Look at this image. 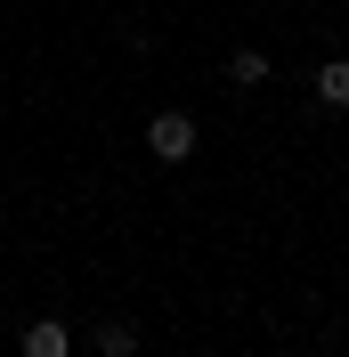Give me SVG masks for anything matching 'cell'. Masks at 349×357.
I'll use <instances>...</instances> for the list:
<instances>
[{
  "label": "cell",
  "mask_w": 349,
  "mask_h": 357,
  "mask_svg": "<svg viewBox=\"0 0 349 357\" xmlns=\"http://www.w3.org/2000/svg\"><path fill=\"white\" fill-rule=\"evenodd\" d=\"M195 146H203V130H195V114H187V106H163V114L147 122V155L163 162V171L195 162Z\"/></svg>",
  "instance_id": "obj_1"
},
{
  "label": "cell",
  "mask_w": 349,
  "mask_h": 357,
  "mask_svg": "<svg viewBox=\"0 0 349 357\" xmlns=\"http://www.w3.org/2000/svg\"><path fill=\"white\" fill-rule=\"evenodd\" d=\"M147 349V333H138L131 317H98L89 325V357H138Z\"/></svg>",
  "instance_id": "obj_2"
},
{
  "label": "cell",
  "mask_w": 349,
  "mask_h": 357,
  "mask_svg": "<svg viewBox=\"0 0 349 357\" xmlns=\"http://www.w3.org/2000/svg\"><path fill=\"white\" fill-rule=\"evenodd\" d=\"M309 98L325 114H349V57H325V66L309 73Z\"/></svg>",
  "instance_id": "obj_3"
},
{
  "label": "cell",
  "mask_w": 349,
  "mask_h": 357,
  "mask_svg": "<svg viewBox=\"0 0 349 357\" xmlns=\"http://www.w3.org/2000/svg\"><path fill=\"white\" fill-rule=\"evenodd\" d=\"M24 357H73L66 317H33V325H24Z\"/></svg>",
  "instance_id": "obj_4"
},
{
  "label": "cell",
  "mask_w": 349,
  "mask_h": 357,
  "mask_svg": "<svg viewBox=\"0 0 349 357\" xmlns=\"http://www.w3.org/2000/svg\"><path fill=\"white\" fill-rule=\"evenodd\" d=\"M268 73H276V66H268V49H228V66H219V82H228V89H260Z\"/></svg>",
  "instance_id": "obj_5"
}]
</instances>
